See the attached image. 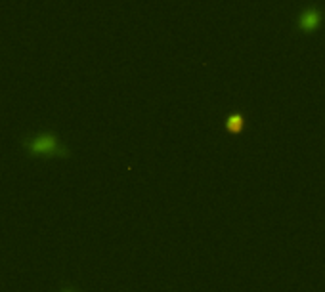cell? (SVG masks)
I'll return each mask as SVG.
<instances>
[{
    "instance_id": "6da1fadb",
    "label": "cell",
    "mask_w": 325,
    "mask_h": 292,
    "mask_svg": "<svg viewBox=\"0 0 325 292\" xmlns=\"http://www.w3.org/2000/svg\"><path fill=\"white\" fill-rule=\"evenodd\" d=\"M25 147L34 155H65V151L59 147V142L52 134H41L33 140H27Z\"/></svg>"
},
{
    "instance_id": "7a4b0ae2",
    "label": "cell",
    "mask_w": 325,
    "mask_h": 292,
    "mask_svg": "<svg viewBox=\"0 0 325 292\" xmlns=\"http://www.w3.org/2000/svg\"><path fill=\"white\" fill-rule=\"evenodd\" d=\"M319 14H317L316 10H308L304 16L300 17V27L304 29V31H312V29H316L319 25Z\"/></svg>"
},
{
    "instance_id": "3957f363",
    "label": "cell",
    "mask_w": 325,
    "mask_h": 292,
    "mask_svg": "<svg viewBox=\"0 0 325 292\" xmlns=\"http://www.w3.org/2000/svg\"><path fill=\"white\" fill-rule=\"evenodd\" d=\"M230 126H237V130H239V126H241V118H234V120H230Z\"/></svg>"
},
{
    "instance_id": "277c9868",
    "label": "cell",
    "mask_w": 325,
    "mask_h": 292,
    "mask_svg": "<svg viewBox=\"0 0 325 292\" xmlns=\"http://www.w3.org/2000/svg\"><path fill=\"white\" fill-rule=\"evenodd\" d=\"M65 292H71V290H65Z\"/></svg>"
}]
</instances>
